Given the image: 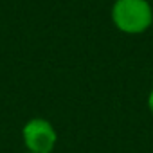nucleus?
I'll return each instance as SVG.
<instances>
[{"label": "nucleus", "mask_w": 153, "mask_h": 153, "mask_svg": "<svg viewBox=\"0 0 153 153\" xmlns=\"http://www.w3.org/2000/svg\"><path fill=\"white\" fill-rule=\"evenodd\" d=\"M22 137L29 153H52L58 140V135L52 124L42 117H34L27 121L22 130Z\"/></svg>", "instance_id": "2"}, {"label": "nucleus", "mask_w": 153, "mask_h": 153, "mask_svg": "<svg viewBox=\"0 0 153 153\" xmlns=\"http://www.w3.org/2000/svg\"><path fill=\"white\" fill-rule=\"evenodd\" d=\"M115 27L126 34H140L153 24V9L148 0H115L112 7Z\"/></svg>", "instance_id": "1"}, {"label": "nucleus", "mask_w": 153, "mask_h": 153, "mask_svg": "<svg viewBox=\"0 0 153 153\" xmlns=\"http://www.w3.org/2000/svg\"><path fill=\"white\" fill-rule=\"evenodd\" d=\"M148 108L151 110V114H153V90L149 92V96H148Z\"/></svg>", "instance_id": "3"}]
</instances>
